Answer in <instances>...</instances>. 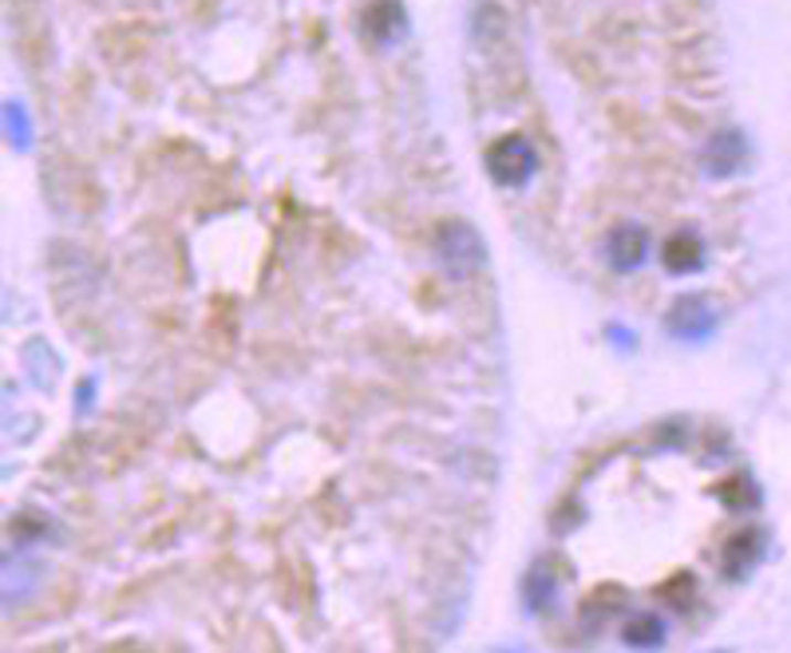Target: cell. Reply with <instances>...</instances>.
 I'll use <instances>...</instances> for the list:
<instances>
[{
	"label": "cell",
	"instance_id": "6da1fadb",
	"mask_svg": "<svg viewBox=\"0 0 791 653\" xmlns=\"http://www.w3.org/2000/svg\"><path fill=\"white\" fill-rule=\"evenodd\" d=\"M435 254H440V262L460 277L472 274V270H479V265L487 262L479 230H475L472 222H460V218L435 227Z\"/></svg>",
	"mask_w": 791,
	"mask_h": 653
},
{
	"label": "cell",
	"instance_id": "7a4b0ae2",
	"mask_svg": "<svg viewBox=\"0 0 791 653\" xmlns=\"http://www.w3.org/2000/svg\"><path fill=\"white\" fill-rule=\"evenodd\" d=\"M487 171L499 187H523L538 171V155L523 135H499L487 147Z\"/></svg>",
	"mask_w": 791,
	"mask_h": 653
},
{
	"label": "cell",
	"instance_id": "3957f363",
	"mask_svg": "<svg viewBox=\"0 0 791 653\" xmlns=\"http://www.w3.org/2000/svg\"><path fill=\"white\" fill-rule=\"evenodd\" d=\"M605 257L613 270H637L650 257V230L637 222H618L605 238Z\"/></svg>",
	"mask_w": 791,
	"mask_h": 653
},
{
	"label": "cell",
	"instance_id": "277c9868",
	"mask_svg": "<svg viewBox=\"0 0 791 653\" xmlns=\"http://www.w3.org/2000/svg\"><path fill=\"white\" fill-rule=\"evenodd\" d=\"M745 155H748L745 135L736 131V127H725V131H716L713 139L705 143V171L713 175V179H732V175L745 167Z\"/></svg>",
	"mask_w": 791,
	"mask_h": 653
},
{
	"label": "cell",
	"instance_id": "5b68a950",
	"mask_svg": "<svg viewBox=\"0 0 791 653\" xmlns=\"http://www.w3.org/2000/svg\"><path fill=\"white\" fill-rule=\"evenodd\" d=\"M716 325V313L708 309L705 297H681L669 309V333L681 341H705Z\"/></svg>",
	"mask_w": 791,
	"mask_h": 653
},
{
	"label": "cell",
	"instance_id": "8992f818",
	"mask_svg": "<svg viewBox=\"0 0 791 653\" xmlns=\"http://www.w3.org/2000/svg\"><path fill=\"white\" fill-rule=\"evenodd\" d=\"M760 555H763V530L760 527L736 530L732 539H728L725 555H720V562H725V575L740 582L745 575H752V567L760 562Z\"/></svg>",
	"mask_w": 791,
	"mask_h": 653
},
{
	"label": "cell",
	"instance_id": "52a82bcc",
	"mask_svg": "<svg viewBox=\"0 0 791 653\" xmlns=\"http://www.w3.org/2000/svg\"><path fill=\"white\" fill-rule=\"evenodd\" d=\"M661 262H665L669 274H697L700 265H705V242H700L697 234L681 230V234H673L669 242L661 246Z\"/></svg>",
	"mask_w": 791,
	"mask_h": 653
},
{
	"label": "cell",
	"instance_id": "ba28073f",
	"mask_svg": "<svg viewBox=\"0 0 791 653\" xmlns=\"http://www.w3.org/2000/svg\"><path fill=\"white\" fill-rule=\"evenodd\" d=\"M400 24H404V12L396 0H377L372 9H368V32L377 40H392L400 36Z\"/></svg>",
	"mask_w": 791,
	"mask_h": 653
},
{
	"label": "cell",
	"instance_id": "9c48e42d",
	"mask_svg": "<svg viewBox=\"0 0 791 653\" xmlns=\"http://www.w3.org/2000/svg\"><path fill=\"white\" fill-rule=\"evenodd\" d=\"M622 638L630 645H661L665 642V625H661V618H653V614H637V618H630V625L622 630Z\"/></svg>",
	"mask_w": 791,
	"mask_h": 653
},
{
	"label": "cell",
	"instance_id": "30bf717a",
	"mask_svg": "<svg viewBox=\"0 0 791 653\" xmlns=\"http://www.w3.org/2000/svg\"><path fill=\"white\" fill-rule=\"evenodd\" d=\"M527 602H530V610H547L550 602H555V578L547 575L542 562L527 575Z\"/></svg>",
	"mask_w": 791,
	"mask_h": 653
},
{
	"label": "cell",
	"instance_id": "8fae6325",
	"mask_svg": "<svg viewBox=\"0 0 791 653\" xmlns=\"http://www.w3.org/2000/svg\"><path fill=\"white\" fill-rule=\"evenodd\" d=\"M716 492L725 495V503L728 507H752L756 503V492H752V483L745 480V475H732L728 483H720Z\"/></svg>",
	"mask_w": 791,
	"mask_h": 653
}]
</instances>
